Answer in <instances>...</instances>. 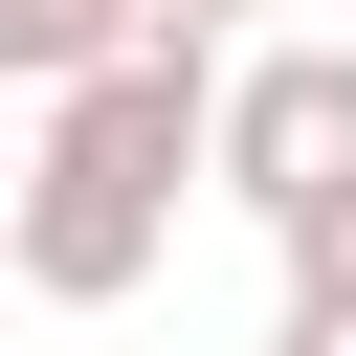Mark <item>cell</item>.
Here are the masks:
<instances>
[{
    "instance_id": "2",
    "label": "cell",
    "mask_w": 356,
    "mask_h": 356,
    "mask_svg": "<svg viewBox=\"0 0 356 356\" xmlns=\"http://www.w3.org/2000/svg\"><path fill=\"white\" fill-rule=\"evenodd\" d=\"M222 200H245L267 245L356 200V44H334V22H289V44L222 67Z\"/></svg>"
},
{
    "instance_id": "4",
    "label": "cell",
    "mask_w": 356,
    "mask_h": 356,
    "mask_svg": "<svg viewBox=\"0 0 356 356\" xmlns=\"http://www.w3.org/2000/svg\"><path fill=\"white\" fill-rule=\"evenodd\" d=\"M289 312H334V334H356V200H334V222H289Z\"/></svg>"
},
{
    "instance_id": "5",
    "label": "cell",
    "mask_w": 356,
    "mask_h": 356,
    "mask_svg": "<svg viewBox=\"0 0 356 356\" xmlns=\"http://www.w3.org/2000/svg\"><path fill=\"white\" fill-rule=\"evenodd\" d=\"M289 22H312V0H156V44H222V67H245V44H289Z\"/></svg>"
},
{
    "instance_id": "3",
    "label": "cell",
    "mask_w": 356,
    "mask_h": 356,
    "mask_svg": "<svg viewBox=\"0 0 356 356\" xmlns=\"http://www.w3.org/2000/svg\"><path fill=\"white\" fill-rule=\"evenodd\" d=\"M156 44V0H0V67L22 89H89V67H134Z\"/></svg>"
},
{
    "instance_id": "1",
    "label": "cell",
    "mask_w": 356,
    "mask_h": 356,
    "mask_svg": "<svg viewBox=\"0 0 356 356\" xmlns=\"http://www.w3.org/2000/svg\"><path fill=\"white\" fill-rule=\"evenodd\" d=\"M222 178V44H134V67H89V89H44V134H22V289L44 312H111V289H156V245H178V200Z\"/></svg>"
}]
</instances>
